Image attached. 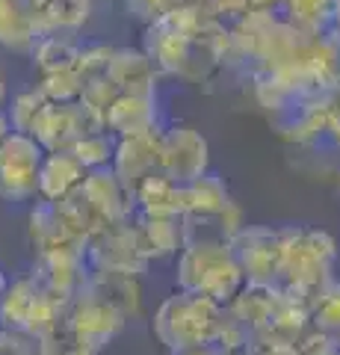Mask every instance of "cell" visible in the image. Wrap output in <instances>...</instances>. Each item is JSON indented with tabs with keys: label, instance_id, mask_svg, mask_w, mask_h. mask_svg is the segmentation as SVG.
<instances>
[{
	"label": "cell",
	"instance_id": "obj_22",
	"mask_svg": "<svg viewBox=\"0 0 340 355\" xmlns=\"http://www.w3.org/2000/svg\"><path fill=\"white\" fill-rule=\"evenodd\" d=\"M80 44H74L69 36H57V33H45L39 44L33 48V62L39 65L42 77L60 74V71H74L80 60Z\"/></svg>",
	"mask_w": 340,
	"mask_h": 355
},
{
	"label": "cell",
	"instance_id": "obj_34",
	"mask_svg": "<svg viewBox=\"0 0 340 355\" xmlns=\"http://www.w3.org/2000/svg\"><path fill=\"white\" fill-rule=\"evenodd\" d=\"M251 355H302L299 343L287 340H255L251 343Z\"/></svg>",
	"mask_w": 340,
	"mask_h": 355
},
{
	"label": "cell",
	"instance_id": "obj_13",
	"mask_svg": "<svg viewBox=\"0 0 340 355\" xmlns=\"http://www.w3.org/2000/svg\"><path fill=\"white\" fill-rule=\"evenodd\" d=\"M86 175H89L86 166L71 151L45 154L42 175H39V198L42 202H65V198H71L74 193L83 190Z\"/></svg>",
	"mask_w": 340,
	"mask_h": 355
},
{
	"label": "cell",
	"instance_id": "obj_20",
	"mask_svg": "<svg viewBox=\"0 0 340 355\" xmlns=\"http://www.w3.org/2000/svg\"><path fill=\"white\" fill-rule=\"evenodd\" d=\"M136 225V237H139V249L148 261H163L172 258L175 252H184V240H181V219H154V216H139L134 219Z\"/></svg>",
	"mask_w": 340,
	"mask_h": 355
},
{
	"label": "cell",
	"instance_id": "obj_24",
	"mask_svg": "<svg viewBox=\"0 0 340 355\" xmlns=\"http://www.w3.org/2000/svg\"><path fill=\"white\" fill-rule=\"evenodd\" d=\"M36 349L39 355H98L92 343L74 329V323L69 320V308L45 335L36 338Z\"/></svg>",
	"mask_w": 340,
	"mask_h": 355
},
{
	"label": "cell",
	"instance_id": "obj_7",
	"mask_svg": "<svg viewBox=\"0 0 340 355\" xmlns=\"http://www.w3.org/2000/svg\"><path fill=\"white\" fill-rule=\"evenodd\" d=\"M160 172L178 184H193L207 175V142L195 128L175 125L163 130Z\"/></svg>",
	"mask_w": 340,
	"mask_h": 355
},
{
	"label": "cell",
	"instance_id": "obj_11",
	"mask_svg": "<svg viewBox=\"0 0 340 355\" xmlns=\"http://www.w3.org/2000/svg\"><path fill=\"white\" fill-rule=\"evenodd\" d=\"M69 320L98 352H101L125 326V317L109 308L107 302H101L98 296H92L89 291L74 296V302L69 305Z\"/></svg>",
	"mask_w": 340,
	"mask_h": 355
},
{
	"label": "cell",
	"instance_id": "obj_14",
	"mask_svg": "<svg viewBox=\"0 0 340 355\" xmlns=\"http://www.w3.org/2000/svg\"><path fill=\"white\" fill-rule=\"evenodd\" d=\"M107 130L116 139L139 137L157 130V101L154 95H118L107 110Z\"/></svg>",
	"mask_w": 340,
	"mask_h": 355
},
{
	"label": "cell",
	"instance_id": "obj_6",
	"mask_svg": "<svg viewBox=\"0 0 340 355\" xmlns=\"http://www.w3.org/2000/svg\"><path fill=\"white\" fill-rule=\"evenodd\" d=\"M231 252L249 284H276L284 254V228H243Z\"/></svg>",
	"mask_w": 340,
	"mask_h": 355
},
{
	"label": "cell",
	"instance_id": "obj_36",
	"mask_svg": "<svg viewBox=\"0 0 340 355\" xmlns=\"http://www.w3.org/2000/svg\"><path fill=\"white\" fill-rule=\"evenodd\" d=\"M12 137V121H9V116L6 113H0V146Z\"/></svg>",
	"mask_w": 340,
	"mask_h": 355
},
{
	"label": "cell",
	"instance_id": "obj_27",
	"mask_svg": "<svg viewBox=\"0 0 340 355\" xmlns=\"http://www.w3.org/2000/svg\"><path fill=\"white\" fill-rule=\"evenodd\" d=\"M311 326L332 338H340V282H332L316 296V302L311 305Z\"/></svg>",
	"mask_w": 340,
	"mask_h": 355
},
{
	"label": "cell",
	"instance_id": "obj_28",
	"mask_svg": "<svg viewBox=\"0 0 340 355\" xmlns=\"http://www.w3.org/2000/svg\"><path fill=\"white\" fill-rule=\"evenodd\" d=\"M45 107H48V98H45V92H42L39 86L36 89H27V92H21L15 101H12V110H9L12 130L15 133H27V137H30Z\"/></svg>",
	"mask_w": 340,
	"mask_h": 355
},
{
	"label": "cell",
	"instance_id": "obj_29",
	"mask_svg": "<svg viewBox=\"0 0 340 355\" xmlns=\"http://www.w3.org/2000/svg\"><path fill=\"white\" fill-rule=\"evenodd\" d=\"M39 89L45 92L51 104H62V107H71L83 98V80L78 71H60V74L42 77Z\"/></svg>",
	"mask_w": 340,
	"mask_h": 355
},
{
	"label": "cell",
	"instance_id": "obj_33",
	"mask_svg": "<svg viewBox=\"0 0 340 355\" xmlns=\"http://www.w3.org/2000/svg\"><path fill=\"white\" fill-rule=\"evenodd\" d=\"M39 349L33 347V338L21 335V331L0 329V355H36Z\"/></svg>",
	"mask_w": 340,
	"mask_h": 355
},
{
	"label": "cell",
	"instance_id": "obj_38",
	"mask_svg": "<svg viewBox=\"0 0 340 355\" xmlns=\"http://www.w3.org/2000/svg\"><path fill=\"white\" fill-rule=\"evenodd\" d=\"M219 355H251V347L249 349H219Z\"/></svg>",
	"mask_w": 340,
	"mask_h": 355
},
{
	"label": "cell",
	"instance_id": "obj_26",
	"mask_svg": "<svg viewBox=\"0 0 340 355\" xmlns=\"http://www.w3.org/2000/svg\"><path fill=\"white\" fill-rule=\"evenodd\" d=\"M71 154L86 166V172L109 169V166H113V157H116L113 133L101 130V133H89V137H80L78 142H74Z\"/></svg>",
	"mask_w": 340,
	"mask_h": 355
},
{
	"label": "cell",
	"instance_id": "obj_41",
	"mask_svg": "<svg viewBox=\"0 0 340 355\" xmlns=\"http://www.w3.org/2000/svg\"><path fill=\"white\" fill-rule=\"evenodd\" d=\"M337 343H340V338H337Z\"/></svg>",
	"mask_w": 340,
	"mask_h": 355
},
{
	"label": "cell",
	"instance_id": "obj_32",
	"mask_svg": "<svg viewBox=\"0 0 340 355\" xmlns=\"http://www.w3.org/2000/svg\"><path fill=\"white\" fill-rule=\"evenodd\" d=\"M184 3H190V0H125L127 12L139 21H145V24L163 18L166 12H172L175 6H184Z\"/></svg>",
	"mask_w": 340,
	"mask_h": 355
},
{
	"label": "cell",
	"instance_id": "obj_30",
	"mask_svg": "<svg viewBox=\"0 0 340 355\" xmlns=\"http://www.w3.org/2000/svg\"><path fill=\"white\" fill-rule=\"evenodd\" d=\"M113 53L116 48H107V44H89V48L80 51V60H78V71L83 86L92 83V80H101V77L109 74V62H113Z\"/></svg>",
	"mask_w": 340,
	"mask_h": 355
},
{
	"label": "cell",
	"instance_id": "obj_3",
	"mask_svg": "<svg viewBox=\"0 0 340 355\" xmlns=\"http://www.w3.org/2000/svg\"><path fill=\"white\" fill-rule=\"evenodd\" d=\"M246 275L231 246L228 249H184L178 258V291L204 296L219 305H231L243 293Z\"/></svg>",
	"mask_w": 340,
	"mask_h": 355
},
{
	"label": "cell",
	"instance_id": "obj_10",
	"mask_svg": "<svg viewBox=\"0 0 340 355\" xmlns=\"http://www.w3.org/2000/svg\"><path fill=\"white\" fill-rule=\"evenodd\" d=\"M136 214L154 219H181L190 214V190L186 184H178L163 172L145 178L134 190Z\"/></svg>",
	"mask_w": 340,
	"mask_h": 355
},
{
	"label": "cell",
	"instance_id": "obj_18",
	"mask_svg": "<svg viewBox=\"0 0 340 355\" xmlns=\"http://www.w3.org/2000/svg\"><path fill=\"white\" fill-rule=\"evenodd\" d=\"M74 107V104H71ZM71 107H62V104H51L42 110V116L36 121L30 137L39 142L48 154H57V151H71L74 142L80 139V128H78V119H74V110Z\"/></svg>",
	"mask_w": 340,
	"mask_h": 355
},
{
	"label": "cell",
	"instance_id": "obj_12",
	"mask_svg": "<svg viewBox=\"0 0 340 355\" xmlns=\"http://www.w3.org/2000/svg\"><path fill=\"white\" fill-rule=\"evenodd\" d=\"M83 196L92 202V207L104 216L107 225H116V222H130L136 214V202L134 193L118 181V175L113 169H95L86 175L83 184Z\"/></svg>",
	"mask_w": 340,
	"mask_h": 355
},
{
	"label": "cell",
	"instance_id": "obj_5",
	"mask_svg": "<svg viewBox=\"0 0 340 355\" xmlns=\"http://www.w3.org/2000/svg\"><path fill=\"white\" fill-rule=\"evenodd\" d=\"M45 148L27 133H15L0 146V198L3 202H30L39 198V175Z\"/></svg>",
	"mask_w": 340,
	"mask_h": 355
},
{
	"label": "cell",
	"instance_id": "obj_16",
	"mask_svg": "<svg viewBox=\"0 0 340 355\" xmlns=\"http://www.w3.org/2000/svg\"><path fill=\"white\" fill-rule=\"evenodd\" d=\"M45 36L27 0H0V44L15 53H33Z\"/></svg>",
	"mask_w": 340,
	"mask_h": 355
},
{
	"label": "cell",
	"instance_id": "obj_2",
	"mask_svg": "<svg viewBox=\"0 0 340 355\" xmlns=\"http://www.w3.org/2000/svg\"><path fill=\"white\" fill-rule=\"evenodd\" d=\"M225 314H228L225 305L178 291L160 305L154 317V335L160 338V343H166L169 352H181L193 347H216Z\"/></svg>",
	"mask_w": 340,
	"mask_h": 355
},
{
	"label": "cell",
	"instance_id": "obj_9",
	"mask_svg": "<svg viewBox=\"0 0 340 355\" xmlns=\"http://www.w3.org/2000/svg\"><path fill=\"white\" fill-rule=\"evenodd\" d=\"M240 231H243V222H240L237 205L228 210H216V214L193 210V214L181 216L184 249H228Z\"/></svg>",
	"mask_w": 340,
	"mask_h": 355
},
{
	"label": "cell",
	"instance_id": "obj_40",
	"mask_svg": "<svg viewBox=\"0 0 340 355\" xmlns=\"http://www.w3.org/2000/svg\"><path fill=\"white\" fill-rule=\"evenodd\" d=\"M3 98H6V83H3V74H0V104H3Z\"/></svg>",
	"mask_w": 340,
	"mask_h": 355
},
{
	"label": "cell",
	"instance_id": "obj_23",
	"mask_svg": "<svg viewBox=\"0 0 340 355\" xmlns=\"http://www.w3.org/2000/svg\"><path fill=\"white\" fill-rule=\"evenodd\" d=\"M42 33L80 27L89 15V0H27Z\"/></svg>",
	"mask_w": 340,
	"mask_h": 355
},
{
	"label": "cell",
	"instance_id": "obj_8",
	"mask_svg": "<svg viewBox=\"0 0 340 355\" xmlns=\"http://www.w3.org/2000/svg\"><path fill=\"white\" fill-rule=\"evenodd\" d=\"M160 146H163V130H151V133H139V137H127V139H116V157H113V169L118 175L130 193L145 181V178L160 172Z\"/></svg>",
	"mask_w": 340,
	"mask_h": 355
},
{
	"label": "cell",
	"instance_id": "obj_19",
	"mask_svg": "<svg viewBox=\"0 0 340 355\" xmlns=\"http://www.w3.org/2000/svg\"><path fill=\"white\" fill-rule=\"evenodd\" d=\"M30 243L36 254H51V252H65V249H86L80 243H74L71 234L65 231V225L60 222V214H57V205L53 202H42L36 198V207L30 214Z\"/></svg>",
	"mask_w": 340,
	"mask_h": 355
},
{
	"label": "cell",
	"instance_id": "obj_31",
	"mask_svg": "<svg viewBox=\"0 0 340 355\" xmlns=\"http://www.w3.org/2000/svg\"><path fill=\"white\" fill-rule=\"evenodd\" d=\"M311 36L316 42L328 44V48L340 51V0H328V6L320 12V18L311 24Z\"/></svg>",
	"mask_w": 340,
	"mask_h": 355
},
{
	"label": "cell",
	"instance_id": "obj_1",
	"mask_svg": "<svg viewBox=\"0 0 340 355\" xmlns=\"http://www.w3.org/2000/svg\"><path fill=\"white\" fill-rule=\"evenodd\" d=\"M334 258L337 243L332 234L320 228H284V254L276 287L311 311L316 296L332 284Z\"/></svg>",
	"mask_w": 340,
	"mask_h": 355
},
{
	"label": "cell",
	"instance_id": "obj_39",
	"mask_svg": "<svg viewBox=\"0 0 340 355\" xmlns=\"http://www.w3.org/2000/svg\"><path fill=\"white\" fill-rule=\"evenodd\" d=\"M6 287H9V279H6V275H3V270H0V296H3V293H6Z\"/></svg>",
	"mask_w": 340,
	"mask_h": 355
},
{
	"label": "cell",
	"instance_id": "obj_17",
	"mask_svg": "<svg viewBox=\"0 0 340 355\" xmlns=\"http://www.w3.org/2000/svg\"><path fill=\"white\" fill-rule=\"evenodd\" d=\"M83 291H89L98 296L101 302H107L113 311H118L125 320L139 314L142 305V291H139V279L136 275H125V272H89Z\"/></svg>",
	"mask_w": 340,
	"mask_h": 355
},
{
	"label": "cell",
	"instance_id": "obj_21",
	"mask_svg": "<svg viewBox=\"0 0 340 355\" xmlns=\"http://www.w3.org/2000/svg\"><path fill=\"white\" fill-rule=\"evenodd\" d=\"M36 299H39V284L33 282L30 272L15 282H9L6 293L0 296V329L21 331V335H24Z\"/></svg>",
	"mask_w": 340,
	"mask_h": 355
},
{
	"label": "cell",
	"instance_id": "obj_15",
	"mask_svg": "<svg viewBox=\"0 0 340 355\" xmlns=\"http://www.w3.org/2000/svg\"><path fill=\"white\" fill-rule=\"evenodd\" d=\"M107 77L118 89V95H154L157 89V69L145 57V51H116Z\"/></svg>",
	"mask_w": 340,
	"mask_h": 355
},
{
	"label": "cell",
	"instance_id": "obj_25",
	"mask_svg": "<svg viewBox=\"0 0 340 355\" xmlns=\"http://www.w3.org/2000/svg\"><path fill=\"white\" fill-rule=\"evenodd\" d=\"M186 190H190V214H193V210H202V214H216V210H228L234 205L225 181L219 175H211V172H207L204 178H199V181L186 184Z\"/></svg>",
	"mask_w": 340,
	"mask_h": 355
},
{
	"label": "cell",
	"instance_id": "obj_4",
	"mask_svg": "<svg viewBox=\"0 0 340 355\" xmlns=\"http://www.w3.org/2000/svg\"><path fill=\"white\" fill-rule=\"evenodd\" d=\"M86 266L89 272H125L139 279L151 266V261L139 249L134 219L104 225L98 234L86 240Z\"/></svg>",
	"mask_w": 340,
	"mask_h": 355
},
{
	"label": "cell",
	"instance_id": "obj_37",
	"mask_svg": "<svg viewBox=\"0 0 340 355\" xmlns=\"http://www.w3.org/2000/svg\"><path fill=\"white\" fill-rule=\"evenodd\" d=\"M169 355H219L216 347H193V349H181V352H169Z\"/></svg>",
	"mask_w": 340,
	"mask_h": 355
},
{
	"label": "cell",
	"instance_id": "obj_35",
	"mask_svg": "<svg viewBox=\"0 0 340 355\" xmlns=\"http://www.w3.org/2000/svg\"><path fill=\"white\" fill-rule=\"evenodd\" d=\"M249 6L255 12H272V9H281L284 0H249Z\"/></svg>",
	"mask_w": 340,
	"mask_h": 355
}]
</instances>
